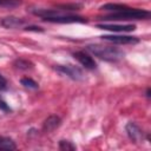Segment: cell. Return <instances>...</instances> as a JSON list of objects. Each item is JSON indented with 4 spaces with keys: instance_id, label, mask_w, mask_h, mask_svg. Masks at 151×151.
<instances>
[{
    "instance_id": "cell-1",
    "label": "cell",
    "mask_w": 151,
    "mask_h": 151,
    "mask_svg": "<svg viewBox=\"0 0 151 151\" xmlns=\"http://www.w3.org/2000/svg\"><path fill=\"white\" fill-rule=\"evenodd\" d=\"M87 50L92 54L99 57L100 59L107 60V61H117L124 57V53L122 51H119L118 48H114V47H109V46L88 45Z\"/></svg>"
},
{
    "instance_id": "cell-2",
    "label": "cell",
    "mask_w": 151,
    "mask_h": 151,
    "mask_svg": "<svg viewBox=\"0 0 151 151\" xmlns=\"http://www.w3.org/2000/svg\"><path fill=\"white\" fill-rule=\"evenodd\" d=\"M150 17V12L146 9H138V8H126L122 12L118 13H112L105 18H103V20H130V19H147Z\"/></svg>"
},
{
    "instance_id": "cell-3",
    "label": "cell",
    "mask_w": 151,
    "mask_h": 151,
    "mask_svg": "<svg viewBox=\"0 0 151 151\" xmlns=\"http://www.w3.org/2000/svg\"><path fill=\"white\" fill-rule=\"evenodd\" d=\"M55 70L58 72L74 79V80L83 79V71L77 66H73V65H57Z\"/></svg>"
},
{
    "instance_id": "cell-4",
    "label": "cell",
    "mask_w": 151,
    "mask_h": 151,
    "mask_svg": "<svg viewBox=\"0 0 151 151\" xmlns=\"http://www.w3.org/2000/svg\"><path fill=\"white\" fill-rule=\"evenodd\" d=\"M45 21L48 22H58V24H72V22H86L87 19L79 17V15H74L71 13H66L64 15H59L55 18H48V19H44Z\"/></svg>"
},
{
    "instance_id": "cell-5",
    "label": "cell",
    "mask_w": 151,
    "mask_h": 151,
    "mask_svg": "<svg viewBox=\"0 0 151 151\" xmlns=\"http://www.w3.org/2000/svg\"><path fill=\"white\" fill-rule=\"evenodd\" d=\"M103 40L113 42V44H119V45H127V44H137L139 39L137 37H130V35H103Z\"/></svg>"
},
{
    "instance_id": "cell-6",
    "label": "cell",
    "mask_w": 151,
    "mask_h": 151,
    "mask_svg": "<svg viewBox=\"0 0 151 151\" xmlns=\"http://www.w3.org/2000/svg\"><path fill=\"white\" fill-rule=\"evenodd\" d=\"M73 55H74V58H76L85 68H87V70H94V68L97 67V64H96V61L93 60V58H92L90 54L85 53L84 51L74 52Z\"/></svg>"
},
{
    "instance_id": "cell-7",
    "label": "cell",
    "mask_w": 151,
    "mask_h": 151,
    "mask_svg": "<svg viewBox=\"0 0 151 151\" xmlns=\"http://www.w3.org/2000/svg\"><path fill=\"white\" fill-rule=\"evenodd\" d=\"M125 130H126V133H127L129 138H130L132 142H134V143H138V142L143 138V132H142V130L139 129V126H138L137 124H134V123H132V122H130V123L126 124Z\"/></svg>"
},
{
    "instance_id": "cell-8",
    "label": "cell",
    "mask_w": 151,
    "mask_h": 151,
    "mask_svg": "<svg viewBox=\"0 0 151 151\" xmlns=\"http://www.w3.org/2000/svg\"><path fill=\"white\" fill-rule=\"evenodd\" d=\"M97 27L112 32H130V31H134L136 28L134 25H112V24H99L97 25Z\"/></svg>"
},
{
    "instance_id": "cell-9",
    "label": "cell",
    "mask_w": 151,
    "mask_h": 151,
    "mask_svg": "<svg viewBox=\"0 0 151 151\" xmlns=\"http://www.w3.org/2000/svg\"><path fill=\"white\" fill-rule=\"evenodd\" d=\"M60 123H61V120H60V118L58 117V116H50L45 122H44V124H42V130L45 131V132H51V131H53V130H55L59 125H60Z\"/></svg>"
},
{
    "instance_id": "cell-10",
    "label": "cell",
    "mask_w": 151,
    "mask_h": 151,
    "mask_svg": "<svg viewBox=\"0 0 151 151\" xmlns=\"http://www.w3.org/2000/svg\"><path fill=\"white\" fill-rule=\"evenodd\" d=\"M25 24V20L21 18H17V17H6L1 20V25L6 28H15V27H20Z\"/></svg>"
},
{
    "instance_id": "cell-11",
    "label": "cell",
    "mask_w": 151,
    "mask_h": 151,
    "mask_svg": "<svg viewBox=\"0 0 151 151\" xmlns=\"http://www.w3.org/2000/svg\"><path fill=\"white\" fill-rule=\"evenodd\" d=\"M126 8H129V6L123 5V4H106V5H103L100 7L101 11L112 12V13H118V12H122V11H124Z\"/></svg>"
},
{
    "instance_id": "cell-12",
    "label": "cell",
    "mask_w": 151,
    "mask_h": 151,
    "mask_svg": "<svg viewBox=\"0 0 151 151\" xmlns=\"http://www.w3.org/2000/svg\"><path fill=\"white\" fill-rule=\"evenodd\" d=\"M17 145L12 138L0 136V150H15Z\"/></svg>"
},
{
    "instance_id": "cell-13",
    "label": "cell",
    "mask_w": 151,
    "mask_h": 151,
    "mask_svg": "<svg viewBox=\"0 0 151 151\" xmlns=\"http://www.w3.org/2000/svg\"><path fill=\"white\" fill-rule=\"evenodd\" d=\"M14 66L19 70H31L33 67V64L26 59H17L14 61Z\"/></svg>"
},
{
    "instance_id": "cell-14",
    "label": "cell",
    "mask_w": 151,
    "mask_h": 151,
    "mask_svg": "<svg viewBox=\"0 0 151 151\" xmlns=\"http://www.w3.org/2000/svg\"><path fill=\"white\" fill-rule=\"evenodd\" d=\"M20 81H21V84H22L25 87H28V88H32V90H37V88L39 87L38 83L34 81V80L31 79V78H22Z\"/></svg>"
},
{
    "instance_id": "cell-15",
    "label": "cell",
    "mask_w": 151,
    "mask_h": 151,
    "mask_svg": "<svg viewBox=\"0 0 151 151\" xmlns=\"http://www.w3.org/2000/svg\"><path fill=\"white\" fill-rule=\"evenodd\" d=\"M19 5H21V0H0V6L2 7L13 8V7H18Z\"/></svg>"
},
{
    "instance_id": "cell-16",
    "label": "cell",
    "mask_w": 151,
    "mask_h": 151,
    "mask_svg": "<svg viewBox=\"0 0 151 151\" xmlns=\"http://www.w3.org/2000/svg\"><path fill=\"white\" fill-rule=\"evenodd\" d=\"M59 149L63 151H72V150H76V145H73L68 140H60L59 142Z\"/></svg>"
},
{
    "instance_id": "cell-17",
    "label": "cell",
    "mask_w": 151,
    "mask_h": 151,
    "mask_svg": "<svg viewBox=\"0 0 151 151\" xmlns=\"http://www.w3.org/2000/svg\"><path fill=\"white\" fill-rule=\"evenodd\" d=\"M0 109L2 110V111H5V112H8V111H11V107L7 105V103L1 98V96H0Z\"/></svg>"
},
{
    "instance_id": "cell-18",
    "label": "cell",
    "mask_w": 151,
    "mask_h": 151,
    "mask_svg": "<svg viewBox=\"0 0 151 151\" xmlns=\"http://www.w3.org/2000/svg\"><path fill=\"white\" fill-rule=\"evenodd\" d=\"M6 87H7V81H6V79L1 76V73H0V91H2V90H6Z\"/></svg>"
},
{
    "instance_id": "cell-19",
    "label": "cell",
    "mask_w": 151,
    "mask_h": 151,
    "mask_svg": "<svg viewBox=\"0 0 151 151\" xmlns=\"http://www.w3.org/2000/svg\"><path fill=\"white\" fill-rule=\"evenodd\" d=\"M25 29H27V31H39V32H42V28H40V27H37V26H27Z\"/></svg>"
}]
</instances>
